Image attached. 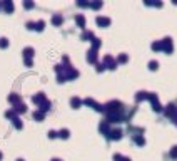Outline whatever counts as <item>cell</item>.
Instances as JSON below:
<instances>
[{
    "label": "cell",
    "mask_w": 177,
    "mask_h": 161,
    "mask_svg": "<svg viewBox=\"0 0 177 161\" xmlns=\"http://www.w3.org/2000/svg\"><path fill=\"white\" fill-rule=\"evenodd\" d=\"M161 47H162V51L164 52H169V54H171L172 52V39L171 37H166V39L161 42Z\"/></svg>",
    "instance_id": "obj_1"
},
{
    "label": "cell",
    "mask_w": 177,
    "mask_h": 161,
    "mask_svg": "<svg viewBox=\"0 0 177 161\" xmlns=\"http://www.w3.org/2000/svg\"><path fill=\"white\" fill-rule=\"evenodd\" d=\"M97 22H99V24H109V19H102V17H99Z\"/></svg>",
    "instance_id": "obj_4"
},
{
    "label": "cell",
    "mask_w": 177,
    "mask_h": 161,
    "mask_svg": "<svg viewBox=\"0 0 177 161\" xmlns=\"http://www.w3.org/2000/svg\"><path fill=\"white\" fill-rule=\"evenodd\" d=\"M149 69H151V71H157V69H159V62H157V61H151V62H149Z\"/></svg>",
    "instance_id": "obj_2"
},
{
    "label": "cell",
    "mask_w": 177,
    "mask_h": 161,
    "mask_svg": "<svg viewBox=\"0 0 177 161\" xmlns=\"http://www.w3.org/2000/svg\"><path fill=\"white\" fill-rule=\"evenodd\" d=\"M171 156L172 158H177V146H174V148L171 149Z\"/></svg>",
    "instance_id": "obj_3"
}]
</instances>
